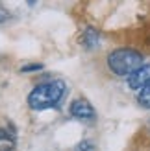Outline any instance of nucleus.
<instances>
[{
  "label": "nucleus",
  "instance_id": "nucleus-1",
  "mask_svg": "<svg viewBox=\"0 0 150 151\" xmlns=\"http://www.w3.org/2000/svg\"><path fill=\"white\" fill-rule=\"evenodd\" d=\"M65 92V83L54 79V81H44L39 83L28 96V105L33 111H44L50 107H56L58 101L63 98Z\"/></svg>",
  "mask_w": 150,
  "mask_h": 151
},
{
  "label": "nucleus",
  "instance_id": "nucleus-2",
  "mask_svg": "<svg viewBox=\"0 0 150 151\" xmlns=\"http://www.w3.org/2000/svg\"><path fill=\"white\" fill-rule=\"evenodd\" d=\"M108 66L113 74L130 78L143 66V55L133 48H117L108 55Z\"/></svg>",
  "mask_w": 150,
  "mask_h": 151
},
{
  "label": "nucleus",
  "instance_id": "nucleus-3",
  "mask_svg": "<svg viewBox=\"0 0 150 151\" xmlns=\"http://www.w3.org/2000/svg\"><path fill=\"white\" fill-rule=\"evenodd\" d=\"M146 85H150V63L143 65L135 74H132L128 78V87L133 90H139L141 92Z\"/></svg>",
  "mask_w": 150,
  "mask_h": 151
},
{
  "label": "nucleus",
  "instance_id": "nucleus-4",
  "mask_svg": "<svg viewBox=\"0 0 150 151\" xmlns=\"http://www.w3.org/2000/svg\"><path fill=\"white\" fill-rule=\"evenodd\" d=\"M71 114L74 118H80V120H93L96 116V112L93 109V105L89 103L87 100L80 98V100H74L71 105Z\"/></svg>",
  "mask_w": 150,
  "mask_h": 151
},
{
  "label": "nucleus",
  "instance_id": "nucleus-5",
  "mask_svg": "<svg viewBox=\"0 0 150 151\" xmlns=\"http://www.w3.org/2000/svg\"><path fill=\"white\" fill-rule=\"evenodd\" d=\"M80 42H82V46H84V48L95 50L96 46H98V42H100V33H98V29H95V28H85L84 33H82V37H80Z\"/></svg>",
  "mask_w": 150,
  "mask_h": 151
},
{
  "label": "nucleus",
  "instance_id": "nucleus-6",
  "mask_svg": "<svg viewBox=\"0 0 150 151\" xmlns=\"http://www.w3.org/2000/svg\"><path fill=\"white\" fill-rule=\"evenodd\" d=\"M0 151H15V134L9 129H0Z\"/></svg>",
  "mask_w": 150,
  "mask_h": 151
},
{
  "label": "nucleus",
  "instance_id": "nucleus-7",
  "mask_svg": "<svg viewBox=\"0 0 150 151\" xmlns=\"http://www.w3.org/2000/svg\"><path fill=\"white\" fill-rule=\"evenodd\" d=\"M137 101H139L141 107L150 109V85H146V87L137 94Z\"/></svg>",
  "mask_w": 150,
  "mask_h": 151
},
{
  "label": "nucleus",
  "instance_id": "nucleus-8",
  "mask_svg": "<svg viewBox=\"0 0 150 151\" xmlns=\"http://www.w3.org/2000/svg\"><path fill=\"white\" fill-rule=\"evenodd\" d=\"M78 151H95V147H93V144L89 140H85V142H82L78 146Z\"/></svg>",
  "mask_w": 150,
  "mask_h": 151
},
{
  "label": "nucleus",
  "instance_id": "nucleus-9",
  "mask_svg": "<svg viewBox=\"0 0 150 151\" xmlns=\"http://www.w3.org/2000/svg\"><path fill=\"white\" fill-rule=\"evenodd\" d=\"M43 65H26L22 66V72H32V70H41Z\"/></svg>",
  "mask_w": 150,
  "mask_h": 151
}]
</instances>
